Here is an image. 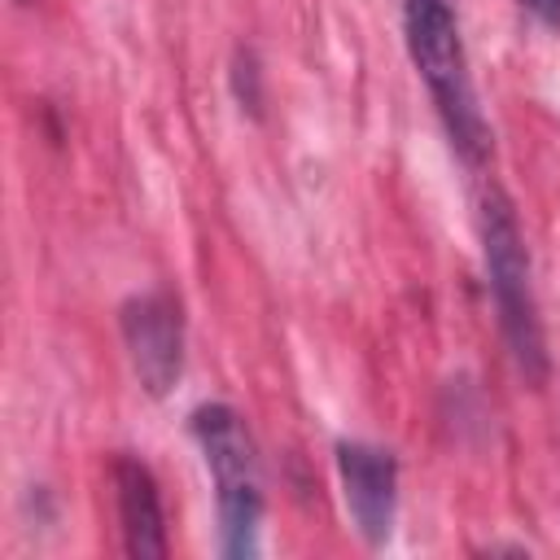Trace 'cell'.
I'll list each match as a JSON object with an SVG mask.
<instances>
[{
	"label": "cell",
	"mask_w": 560,
	"mask_h": 560,
	"mask_svg": "<svg viewBox=\"0 0 560 560\" xmlns=\"http://www.w3.org/2000/svg\"><path fill=\"white\" fill-rule=\"evenodd\" d=\"M109 481H114L118 529H122L127 556H136V560H162V556L171 551V542H166V516H162L158 477L149 472L144 459H136V455H114Z\"/></svg>",
	"instance_id": "8992f818"
},
{
	"label": "cell",
	"mask_w": 560,
	"mask_h": 560,
	"mask_svg": "<svg viewBox=\"0 0 560 560\" xmlns=\"http://www.w3.org/2000/svg\"><path fill=\"white\" fill-rule=\"evenodd\" d=\"M402 35H407V52L433 96V109L451 136V149L468 166H481L490 158V127L477 105L455 4L451 0H402Z\"/></svg>",
	"instance_id": "7a4b0ae2"
},
{
	"label": "cell",
	"mask_w": 560,
	"mask_h": 560,
	"mask_svg": "<svg viewBox=\"0 0 560 560\" xmlns=\"http://www.w3.org/2000/svg\"><path fill=\"white\" fill-rule=\"evenodd\" d=\"M525 9H529L538 22H547V26H560V0H525Z\"/></svg>",
	"instance_id": "ba28073f"
},
{
	"label": "cell",
	"mask_w": 560,
	"mask_h": 560,
	"mask_svg": "<svg viewBox=\"0 0 560 560\" xmlns=\"http://www.w3.org/2000/svg\"><path fill=\"white\" fill-rule=\"evenodd\" d=\"M22 4H26V0H22Z\"/></svg>",
	"instance_id": "9c48e42d"
},
{
	"label": "cell",
	"mask_w": 560,
	"mask_h": 560,
	"mask_svg": "<svg viewBox=\"0 0 560 560\" xmlns=\"http://www.w3.org/2000/svg\"><path fill=\"white\" fill-rule=\"evenodd\" d=\"M232 83H236V96H241V105H249V109L258 114L262 96H258V66H254V52H249V48H241V52H236V66H232Z\"/></svg>",
	"instance_id": "52a82bcc"
},
{
	"label": "cell",
	"mask_w": 560,
	"mask_h": 560,
	"mask_svg": "<svg viewBox=\"0 0 560 560\" xmlns=\"http://www.w3.org/2000/svg\"><path fill=\"white\" fill-rule=\"evenodd\" d=\"M477 236H481V262H486V284H490L499 332L525 385L538 389L551 372V359H547V337H542L538 298L529 280V249H525L516 210L499 184H486L477 192Z\"/></svg>",
	"instance_id": "6da1fadb"
},
{
	"label": "cell",
	"mask_w": 560,
	"mask_h": 560,
	"mask_svg": "<svg viewBox=\"0 0 560 560\" xmlns=\"http://www.w3.org/2000/svg\"><path fill=\"white\" fill-rule=\"evenodd\" d=\"M337 477L346 512L368 547H385L398 516V459L376 442H337Z\"/></svg>",
	"instance_id": "5b68a950"
},
{
	"label": "cell",
	"mask_w": 560,
	"mask_h": 560,
	"mask_svg": "<svg viewBox=\"0 0 560 560\" xmlns=\"http://www.w3.org/2000/svg\"><path fill=\"white\" fill-rule=\"evenodd\" d=\"M118 332L144 394L166 398L184 376V306L171 289L136 293L118 306Z\"/></svg>",
	"instance_id": "277c9868"
},
{
	"label": "cell",
	"mask_w": 560,
	"mask_h": 560,
	"mask_svg": "<svg viewBox=\"0 0 560 560\" xmlns=\"http://www.w3.org/2000/svg\"><path fill=\"white\" fill-rule=\"evenodd\" d=\"M188 433L201 446L206 472L214 481V512H219V556L223 560H254L262 534V472L258 446L249 424L228 402H201L188 416Z\"/></svg>",
	"instance_id": "3957f363"
}]
</instances>
